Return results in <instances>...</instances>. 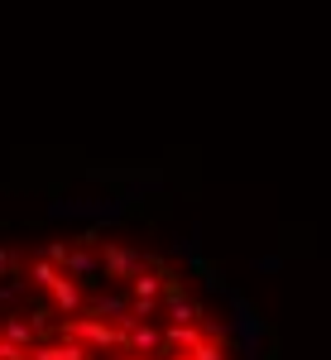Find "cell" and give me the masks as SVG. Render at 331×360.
I'll return each instance as SVG.
<instances>
[{"label":"cell","mask_w":331,"mask_h":360,"mask_svg":"<svg viewBox=\"0 0 331 360\" xmlns=\"http://www.w3.org/2000/svg\"><path fill=\"white\" fill-rule=\"evenodd\" d=\"M193 360H226V351H221V341H202Z\"/></svg>","instance_id":"cell-10"},{"label":"cell","mask_w":331,"mask_h":360,"mask_svg":"<svg viewBox=\"0 0 331 360\" xmlns=\"http://www.w3.org/2000/svg\"><path fill=\"white\" fill-rule=\"evenodd\" d=\"M29 360H91V351L67 336V346H39V351H29Z\"/></svg>","instance_id":"cell-6"},{"label":"cell","mask_w":331,"mask_h":360,"mask_svg":"<svg viewBox=\"0 0 331 360\" xmlns=\"http://www.w3.org/2000/svg\"><path fill=\"white\" fill-rule=\"evenodd\" d=\"M149 259L130 245H106V278H135Z\"/></svg>","instance_id":"cell-3"},{"label":"cell","mask_w":331,"mask_h":360,"mask_svg":"<svg viewBox=\"0 0 331 360\" xmlns=\"http://www.w3.org/2000/svg\"><path fill=\"white\" fill-rule=\"evenodd\" d=\"M159 278H168V274H154V269L144 264V269H139V274L130 278V298H135V303H164L159 293H168V288L159 283Z\"/></svg>","instance_id":"cell-4"},{"label":"cell","mask_w":331,"mask_h":360,"mask_svg":"<svg viewBox=\"0 0 331 360\" xmlns=\"http://www.w3.org/2000/svg\"><path fill=\"white\" fill-rule=\"evenodd\" d=\"M125 360H149V356H135V351H130V356H125Z\"/></svg>","instance_id":"cell-14"},{"label":"cell","mask_w":331,"mask_h":360,"mask_svg":"<svg viewBox=\"0 0 331 360\" xmlns=\"http://www.w3.org/2000/svg\"><path fill=\"white\" fill-rule=\"evenodd\" d=\"M58 278H63V274H58L53 259H34V264H29V283H39V288H53Z\"/></svg>","instance_id":"cell-9"},{"label":"cell","mask_w":331,"mask_h":360,"mask_svg":"<svg viewBox=\"0 0 331 360\" xmlns=\"http://www.w3.org/2000/svg\"><path fill=\"white\" fill-rule=\"evenodd\" d=\"M34 322H20V317H5V336L0 341H10V346H20V351H29V341H34Z\"/></svg>","instance_id":"cell-8"},{"label":"cell","mask_w":331,"mask_h":360,"mask_svg":"<svg viewBox=\"0 0 331 360\" xmlns=\"http://www.w3.org/2000/svg\"><path fill=\"white\" fill-rule=\"evenodd\" d=\"M53 307H58V312H67V317L82 307V283H77L72 274H63V278L53 283Z\"/></svg>","instance_id":"cell-5"},{"label":"cell","mask_w":331,"mask_h":360,"mask_svg":"<svg viewBox=\"0 0 331 360\" xmlns=\"http://www.w3.org/2000/svg\"><path fill=\"white\" fill-rule=\"evenodd\" d=\"M0 360H29V351H20V346H10V341H0Z\"/></svg>","instance_id":"cell-13"},{"label":"cell","mask_w":331,"mask_h":360,"mask_svg":"<svg viewBox=\"0 0 331 360\" xmlns=\"http://www.w3.org/2000/svg\"><path fill=\"white\" fill-rule=\"evenodd\" d=\"M254 269H259V274H278V269H283V259H278V255H259V259H254Z\"/></svg>","instance_id":"cell-11"},{"label":"cell","mask_w":331,"mask_h":360,"mask_svg":"<svg viewBox=\"0 0 331 360\" xmlns=\"http://www.w3.org/2000/svg\"><path fill=\"white\" fill-rule=\"evenodd\" d=\"M15 264H20V259H15L10 250H0V278H15Z\"/></svg>","instance_id":"cell-12"},{"label":"cell","mask_w":331,"mask_h":360,"mask_svg":"<svg viewBox=\"0 0 331 360\" xmlns=\"http://www.w3.org/2000/svg\"><path fill=\"white\" fill-rule=\"evenodd\" d=\"M125 341H130V351H135V356L164 351V332H159V327H144V322H139V327H130V336H125Z\"/></svg>","instance_id":"cell-7"},{"label":"cell","mask_w":331,"mask_h":360,"mask_svg":"<svg viewBox=\"0 0 331 360\" xmlns=\"http://www.w3.org/2000/svg\"><path fill=\"white\" fill-rule=\"evenodd\" d=\"M63 332L72 336V341H82L91 356H106V346H120V336H125L120 327H106L101 317H77V322H67ZM120 351H125V346H120Z\"/></svg>","instance_id":"cell-1"},{"label":"cell","mask_w":331,"mask_h":360,"mask_svg":"<svg viewBox=\"0 0 331 360\" xmlns=\"http://www.w3.org/2000/svg\"><path fill=\"white\" fill-rule=\"evenodd\" d=\"M164 317H168V327H207L202 322V307L173 283V274H168V293H164Z\"/></svg>","instance_id":"cell-2"}]
</instances>
